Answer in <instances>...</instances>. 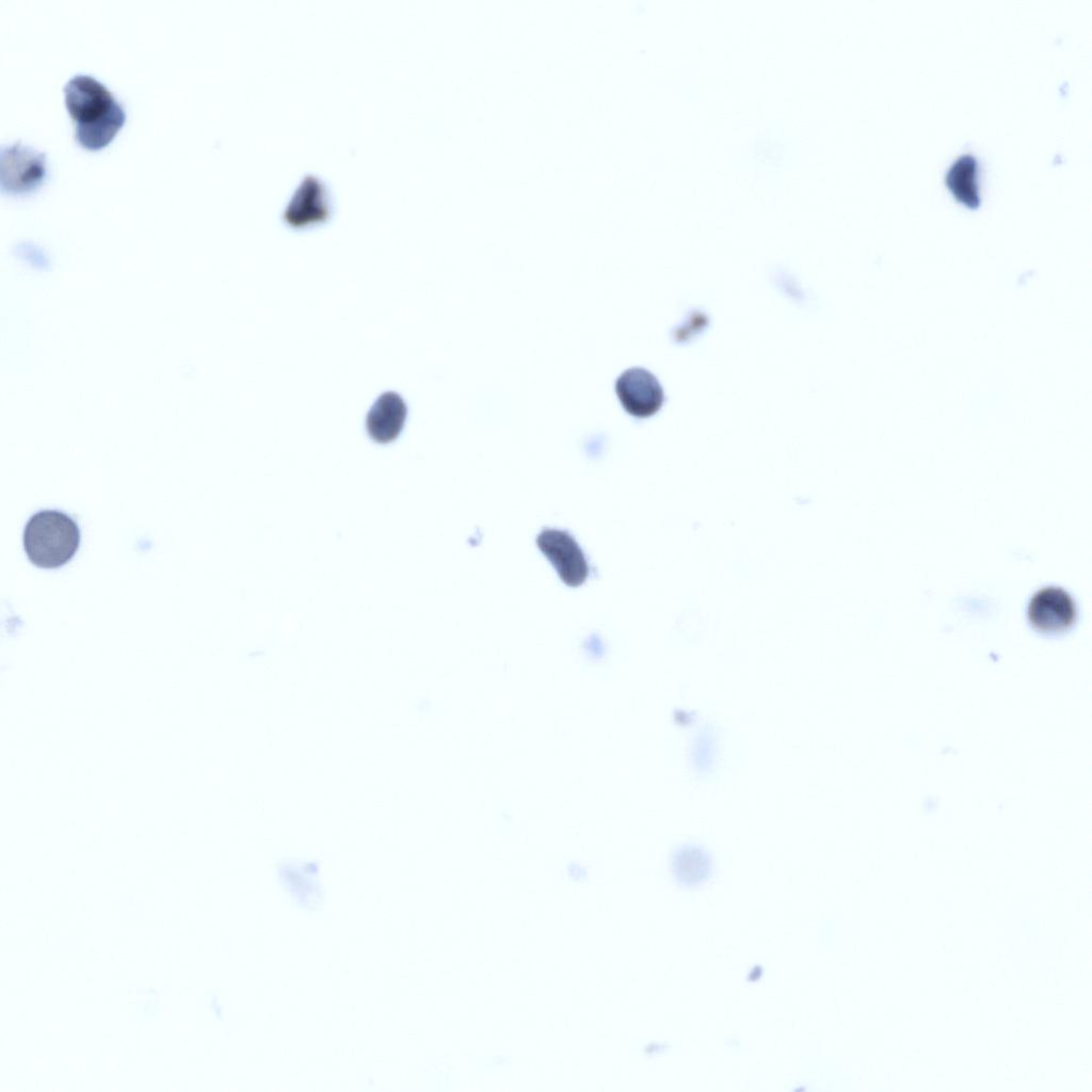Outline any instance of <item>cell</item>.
<instances>
[{"mask_svg":"<svg viewBox=\"0 0 1092 1092\" xmlns=\"http://www.w3.org/2000/svg\"><path fill=\"white\" fill-rule=\"evenodd\" d=\"M65 106L77 142L86 149L106 147L123 127L126 114L112 93L86 75L73 77L64 86Z\"/></svg>","mask_w":1092,"mask_h":1092,"instance_id":"obj_1","label":"cell"},{"mask_svg":"<svg viewBox=\"0 0 1092 1092\" xmlns=\"http://www.w3.org/2000/svg\"><path fill=\"white\" fill-rule=\"evenodd\" d=\"M977 161L971 155L961 156L949 168L946 182L953 194L969 207L979 204Z\"/></svg>","mask_w":1092,"mask_h":1092,"instance_id":"obj_9","label":"cell"},{"mask_svg":"<svg viewBox=\"0 0 1092 1092\" xmlns=\"http://www.w3.org/2000/svg\"><path fill=\"white\" fill-rule=\"evenodd\" d=\"M616 395L627 413L645 418L657 413L664 400L661 385L655 375L643 368H631L620 375Z\"/></svg>","mask_w":1092,"mask_h":1092,"instance_id":"obj_4","label":"cell"},{"mask_svg":"<svg viewBox=\"0 0 1092 1092\" xmlns=\"http://www.w3.org/2000/svg\"><path fill=\"white\" fill-rule=\"evenodd\" d=\"M536 544L565 584L578 587L585 580L589 572L587 560L568 533L547 529L539 535Z\"/></svg>","mask_w":1092,"mask_h":1092,"instance_id":"obj_5","label":"cell"},{"mask_svg":"<svg viewBox=\"0 0 1092 1092\" xmlns=\"http://www.w3.org/2000/svg\"><path fill=\"white\" fill-rule=\"evenodd\" d=\"M80 544V530L67 514L43 510L30 517L23 530V547L28 559L42 568L63 566L75 556Z\"/></svg>","mask_w":1092,"mask_h":1092,"instance_id":"obj_2","label":"cell"},{"mask_svg":"<svg viewBox=\"0 0 1092 1092\" xmlns=\"http://www.w3.org/2000/svg\"><path fill=\"white\" fill-rule=\"evenodd\" d=\"M1027 614L1034 629L1044 633H1057L1074 624L1076 608L1069 593L1060 588L1049 587L1032 596Z\"/></svg>","mask_w":1092,"mask_h":1092,"instance_id":"obj_6","label":"cell"},{"mask_svg":"<svg viewBox=\"0 0 1092 1092\" xmlns=\"http://www.w3.org/2000/svg\"><path fill=\"white\" fill-rule=\"evenodd\" d=\"M672 872L682 886L694 887L709 879L712 860L709 853L695 845L679 847L672 856Z\"/></svg>","mask_w":1092,"mask_h":1092,"instance_id":"obj_8","label":"cell"},{"mask_svg":"<svg viewBox=\"0 0 1092 1092\" xmlns=\"http://www.w3.org/2000/svg\"><path fill=\"white\" fill-rule=\"evenodd\" d=\"M406 418V405L395 392L381 395L371 406L366 428L369 436L376 443L387 444L395 440L403 429Z\"/></svg>","mask_w":1092,"mask_h":1092,"instance_id":"obj_7","label":"cell"},{"mask_svg":"<svg viewBox=\"0 0 1092 1092\" xmlns=\"http://www.w3.org/2000/svg\"><path fill=\"white\" fill-rule=\"evenodd\" d=\"M43 152L20 143L2 147L1 188L12 194H26L38 188L46 177Z\"/></svg>","mask_w":1092,"mask_h":1092,"instance_id":"obj_3","label":"cell"}]
</instances>
